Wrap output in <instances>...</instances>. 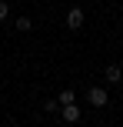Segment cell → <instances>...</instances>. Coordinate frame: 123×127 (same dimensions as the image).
Here are the masks:
<instances>
[{
  "label": "cell",
  "instance_id": "4",
  "mask_svg": "<svg viewBox=\"0 0 123 127\" xmlns=\"http://www.w3.org/2000/svg\"><path fill=\"white\" fill-rule=\"evenodd\" d=\"M103 77H106L110 84H120V80H123V67H120V64H106Z\"/></svg>",
  "mask_w": 123,
  "mask_h": 127
},
{
  "label": "cell",
  "instance_id": "2",
  "mask_svg": "<svg viewBox=\"0 0 123 127\" xmlns=\"http://www.w3.org/2000/svg\"><path fill=\"white\" fill-rule=\"evenodd\" d=\"M83 24H87V10L83 7H70V10H67V27H70V30H80Z\"/></svg>",
  "mask_w": 123,
  "mask_h": 127
},
{
  "label": "cell",
  "instance_id": "5",
  "mask_svg": "<svg viewBox=\"0 0 123 127\" xmlns=\"http://www.w3.org/2000/svg\"><path fill=\"white\" fill-rule=\"evenodd\" d=\"M57 104H60V107H63V104H77V90H60Z\"/></svg>",
  "mask_w": 123,
  "mask_h": 127
},
{
  "label": "cell",
  "instance_id": "8",
  "mask_svg": "<svg viewBox=\"0 0 123 127\" xmlns=\"http://www.w3.org/2000/svg\"><path fill=\"white\" fill-rule=\"evenodd\" d=\"M43 110H47V114H57L60 104H57V100H47V104H43Z\"/></svg>",
  "mask_w": 123,
  "mask_h": 127
},
{
  "label": "cell",
  "instance_id": "7",
  "mask_svg": "<svg viewBox=\"0 0 123 127\" xmlns=\"http://www.w3.org/2000/svg\"><path fill=\"white\" fill-rule=\"evenodd\" d=\"M10 17V3H7V0H0V20H7Z\"/></svg>",
  "mask_w": 123,
  "mask_h": 127
},
{
  "label": "cell",
  "instance_id": "3",
  "mask_svg": "<svg viewBox=\"0 0 123 127\" xmlns=\"http://www.w3.org/2000/svg\"><path fill=\"white\" fill-rule=\"evenodd\" d=\"M60 117H63L67 124H77L80 117H83V110H80L77 104H63V107H60Z\"/></svg>",
  "mask_w": 123,
  "mask_h": 127
},
{
  "label": "cell",
  "instance_id": "6",
  "mask_svg": "<svg viewBox=\"0 0 123 127\" xmlns=\"http://www.w3.org/2000/svg\"><path fill=\"white\" fill-rule=\"evenodd\" d=\"M30 27H33V20H30V17H17V30H20V33H27Z\"/></svg>",
  "mask_w": 123,
  "mask_h": 127
},
{
  "label": "cell",
  "instance_id": "1",
  "mask_svg": "<svg viewBox=\"0 0 123 127\" xmlns=\"http://www.w3.org/2000/svg\"><path fill=\"white\" fill-rule=\"evenodd\" d=\"M87 104H90V107H106V104H110L106 87H87Z\"/></svg>",
  "mask_w": 123,
  "mask_h": 127
}]
</instances>
